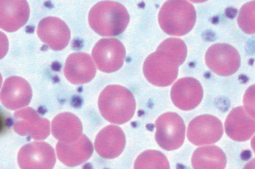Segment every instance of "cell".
Segmentation results:
<instances>
[{"mask_svg":"<svg viewBox=\"0 0 255 169\" xmlns=\"http://www.w3.org/2000/svg\"><path fill=\"white\" fill-rule=\"evenodd\" d=\"M64 73L70 83L74 84H80L87 83L94 78L96 68L88 54L75 53L67 57Z\"/></svg>","mask_w":255,"mask_h":169,"instance_id":"14","label":"cell"},{"mask_svg":"<svg viewBox=\"0 0 255 169\" xmlns=\"http://www.w3.org/2000/svg\"><path fill=\"white\" fill-rule=\"evenodd\" d=\"M83 127L79 118L70 112L56 115L51 123L53 136L60 142H74L82 135Z\"/></svg>","mask_w":255,"mask_h":169,"instance_id":"19","label":"cell"},{"mask_svg":"<svg viewBox=\"0 0 255 169\" xmlns=\"http://www.w3.org/2000/svg\"><path fill=\"white\" fill-rule=\"evenodd\" d=\"M244 108L248 114L255 119V84L246 90L243 98Z\"/></svg>","mask_w":255,"mask_h":169,"instance_id":"24","label":"cell"},{"mask_svg":"<svg viewBox=\"0 0 255 169\" xmlns=\"http://www.w3.org/2000/svg\"><path fill=\"white\" fill-rule=\"evenodd\" d=\"M191 162L194 169H224L227 158L219 147L207 146L194 151Z\"/></svg>","mask_w":255,"mask_h":169,"instance_id":"20","label":"cell"},{"mask_svg":"<svg viewBox=\"0 0 255 169\" xmlns=\"http://www.w3.org/2000/svg\"><path fill=\"white\" fill-rule=\"evenodd\" d=\"M237 22L243 31L249 34H255V0L248 2L242 6Z\"/></svg>","mask_w":255,"mask_h":169,"instance_id":"23","label":"cell"},{"mask_svg":"<svg viewBox=\"0 0 255 169\" xmlns=\"http://www.w3.org/2000/svg\"><path fill=\"white\" fill-rule=\"evenodd\" d=\"M98 103L102 116L117 124L129 121L133 116L136 107L132 92L125 87L116 84L109 85L102 91Z\"/></svg>","mask_w":255,"mask_h":169,"instance_id":"2","label":"cell"},{"mask_svg":"<svg viewBox=\"0 0 255 169\" xmlns=\"http://www.w3.org/2000/svg\"><path fill=\"white\" fill-rule=\"evenodd\" d=\"M237 12V9L232 7H229L225 10L226 16L230 18H234Z\"/></svg>","mask_w":255,"mask_h":169,"instance_id":"25","label":"cell"},{"mask_svg":"<svg viewBox=\"0 0 255 169\" xmlns=\"http://www.w3.org/2000/svg\"><path fill=\"white\" fill-rule=\"evenodd\" d=\"M225 130L231 139L246 141L255 133V119L243 106L237 107L228 115L225 122Z\"/></svg>","mask_w":255,"mask_h":169,"instance_id":"18","label":"cell"},{"mask_svg":"<svg viewBox=\"0 0 255 169\" xmlns=\"http://www.w3.org/2000/svg\"><path fill=\"white\" fill-rule=\"evenodd\" d=\"M196 20L195 8L186 0H167L162 5L158 14L161 28L173 36L188 33L193 27Z\"/></svg>","mask_w":255,"mask_h":169,"instance_id":"3","label":"cell"},{"mask_svg":"<svg viewBox=\"0 0 255 169\" xmlns=\"http://www.w3.org/2000/svg\"><path fill=\"white\" fill-rule=\"evenodd\" d=\"M156 50L162 52L174 59L179 65L185 61L187 50L183 40L176 38H169L164 40Z\"/></svg>","mask_w":255,"mask_h":169,"instance_id":"22","label":"cell"},{"mask_svg":"<svg viewBox=\"0 0 255 169\" xmlns=\"http://www.w3.org/2000/svg\"><path fill=\"white\" fill-rule=\"evenodd\" d=\"M61 68V64L58 62H54L51 64V69L54 71H58Z\"/></svg>","mask_w":255,"mask_h":169,"instance_id":"27","label":"cell"},{"mask_svg":"<svg viewBox=\"0 0 255 169\" xmlns=\"http://www.w3.org/2000/svg\"><path fill=\"white\" fill-rule=\"evenodd\" d=\"M92 55L99 70L112 73L119 70L123 65L126 49L117 39L102 38L94 46Z\"/></svg>","mask_w":255,"mask_h":169,"instance_id":"6","label":"cell"},{"mask_svg":"<svg viewBox=\"0 0 255 169\" xmlns=\"http://www.w3.org/2000/svg\"><path fill=\"white\" fill-rule=\"evenodd\" d=\"M126 145V137L122 129L115 125L103 128L97 134L94 146L102 158L111 159L118 157Z\"/></svg>","mask_w":255,"mask_h":169,"instance_id":"15","label":"cell"},{"mask_svg":"<svg viewBox=\"0 0 255 169\" xmlns=\"http://www.w3.org/2000/svg\"><path fill=\"white\" fill-rule=\"evenodd\" d=\"M133 169H170L166 156L157 150H146L136 158Z\"/></svg>","mask_w":255,"mask_h":169,"instance_id":"21","label":"cell"},{"mask_svg":"<svg viewBox=\"0 0 255 169\" xmlns=\"http://www.w3.org/2000/svg\"><path fill=\"white\" fill-rule=\"evenodd\" d=\"M205 62L213 72L222 76H228L239 69L241 59L238 51L226 43H217L211 46L206 51Z\"/></svg>","mask_w":255,"mask_h":169,"instance_id":"7","label":"cell"},{"mask_svg":"<svg viewBox=\"0 0 255 169\" xmlns=\"http://www.w3.org/2000/svg\"><path fill=\"white\" fill-rule=\"evenodd\" d=\"M37 33L44 43L55 51L63 49L70 39L68 25L62 19L54 16L43 18L38 23Z\"/></svg>","mask_w":255,"mask_h":169,"instance_id":"12","label":"cell"},{"mask_svg":"<svg viewBox=\"0 0 255 169\" xmlns=\"http://www.w3.org/2000/svg\"><path fill=\"white\" fill-rule=\"evenodd\" d=\"M32 91L28 82L22 77L11 76L5 79L0 91V101L10 110H16L28 105Z\"/></svg>","mask_w":255,"mask_h":169,"instance_id":"11","label":"cell"},{"mask_svg":"<svg viewBox=\"0 0 255 169\" xmlns=\"http://www.w3.org/2000/svg\"><path fill=\"white\" fill-rule=\"evenodd\" d=\"M223 133L221 121L214 116L204 114L197 116L190 121L187 135L190 142L200 146L217 142Z\"/></svg>","mask_w":255,"mask_h":169,"instance_id":"10","label":"cell"},{"mask_svg":"<svg viewBox=\"0 0 255 169\" xmlns=\"http://www.w3.org/2000/svg\"><path fill=\"white\" fill-rule=\"evenodd\" d=\"M170 96L173 104L183 110H191L201 102L203 90L196 79L185 77L179 79L173 85Z\"/></svg>","mask_w":255,"mask_h":169,"instance_id":"13","label":"cell"},{"mask_svg":"<svg viewBox=\"0 0 255 169\" xmlns=\"http://www.w3.org/2000/svg\"><path fill=\"white\" fill-rule=\"evenodd\" d=\"M13 128L22 136L36 140L46 139L50 133V123L41 117L34 109L28 107L16 111L13 115Z\"/></svg>","mask_w":255,"mask_h":169,"instance_id":"9","label":"cell"},{"mask_svg":"<svg viewBox=\"0 0 255 169\" xmlns=\"http://www.w3.org/2000/svg\"><path fill=\"white\" fill-rule=\"evenodd\" d=\"M243 169H255V158L249 162Z\"/></svg>","mask_w":255,"mask_h":169,"instance_id":"26","label":"cell"},{"mask_svg":"<svg viewBox=\"0 0 255 169\" xmlns=\"http://www.w3.org/2000/svg\"><path fill=\"white\" fill-rule=\"evenodd\" d=\"M155 140L166 151L176 150L183 144L185 126L182 118L172 112L160 115L155 121Z\"/></svg>","mask_w":255,"mask_h":169,"instance_id":"5","label":"cell"},{"mask_svg":"<svg viewBox=\"0 0 255 169\" xmlns=\"http://www.w3.org/2000/svg\"><path fill=\"white\" fill-rule=\"evenodd\" d=\"M30 9L25 0H0V27L7 32H14L28 19Z\"/></svg>","mask_w":255,"mask_h":169,"instance_id":"17","label":"cell"},{"mask_svg":"<svg viewBox=\"0 0 255 169\" xmlns=\"http://www.w3.org/2000/svg\"><path fill=\"white\" fill-rule=\"evenodd\" d=\"M251 144L253 150L255 153V135L252 138L251 141Z\"/></svg>","mask_w":255,"mask_h":169,"instance_id":"28","label":"cell"},{"mask_svg":"<svg viewBox=\"0 0 255 169\" xmlns=\"http://www.w3.org/2000/svg\"><path fill=\"white\" fill-rule=\"evenodd\" d=\"M129 15L121 3L111 0L98 2L90 9L88 21L91 28L102 36H115L127 27Z\"/></svg>","mask_w":255,"mask_h":169,"instance_id":"1","label":"cell"},{"mask_svg":"<svg viewBox=\"0 0 255 169\" xmlns=\"http://www.w3.org/2000/svg\"><path fill=\"white\" fill-rule=\"evenodd\" d=\"M57 156L65 165L74 167L87 161L93 153V146L90 139L84 134L77 141L71 143L59 141L56 147Z\"/></svg>","mask_w":255,"mask_h":169,"instance_id":"16","label":"cell"},{"mask_svg":"<svg viewBox=\"0 0 255 169\" xmlns=\"http://www.w3.org/2000/svg\"><path fill=\"white\" fill-rule=\"evenodd\" d=\"M21 169H52L56 162L53 147L45 142H32L23 146L17 155Z\"/></svg>","mask_w":255,"mask_h":169,"instance_id":"8","label":"cell"},{"mask_svg":"<svg viewBox=\"0 0 255 169\" xmlns=\"http://www.w3.org/2000/svg\"><path fill=\"white\" fill-rule=\"evenodd\" d=\"M179 66L173 58L156 50L146 58L143 72L145 78L151 84L167 86L177 78Z\"/></svg>","mask_w":255,"mask_h":169,"instance_id":"4","label":"cell"}]
</instances>
